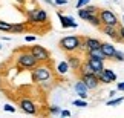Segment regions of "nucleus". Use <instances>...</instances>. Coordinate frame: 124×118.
<instances>
[{
    "instance_id": "1",
    "label": "nucleus",
    "mask_w": 124,
    "mask_h": 118,
    "mask_svg": "<svg viewBox=\"0 0 124 118\" xmlns=\"http://www.w3.org/2000/svg\"><path fill=\"white\" fill-rule=\"evenodd\" d=\"M58 46L61 51H64L66 54H74L83 48V37L78 35H66L58 41Z\"/></svg>"
},
{
    "instance_id": "2",
    "label": "nucleus",
    "mask_w": 124,
    "mask_h": 118,
    "mask_svg": "<svg viewBox=\"0 0 124 118\" xmlns=\"http://www.w3.org/2000/svg\"><path fill=\"white\" fill-rule=\"evenodd\" d=\"M52 78V71L45 63H39L34 69H31V80L34 83H46Z\"/></svg>"
},
{
    "instance_id": "3",
    "label": "nucleus",
    "mask_w": 124,
    "mask_h": 118,
    "mask_svg": "<svg viewBox=\"0 0 124 118\" xmlns=\"http://www.w3.org/2000/svg\"><path fill=\"white\" fill-rule=\"evenodd\" d=\"M16 63H17L18 68L29 71V69H34L35 66L39 64V60L29 52V49H22L20 52H18V55L16 57Z\"/></svg>"
},
{
    "instance_id": "4",
    "label": "nucleus",
    "mask_w": 124,
    "mask_h": 118,
    "mask_svg": "<svg viewBox=\"0 0 124 118\" xmlns=\"http://www.w3.org/2000/svg\"><path fill=\"white\" fill-rule=\"evenodd\" d=\"M26 18H28V23L29 25H43V23H47L49 22V16L45 9L41 8H34L31 11L26 12Z\"/></svg>"
},
{
    "instance_id": "5",
    "label": "nucleus",
    "mask_w": 124,
    "mask_h": 118,
    "mask_svg": "<svg viewBox=\"0 0 124 118\" xmlns=\"http://www.w3.org/2000/svg\"><path fill=\"white\" fill-rule=\"evenodd\" d=\"M28 49H29V52L39 60V63H47V61L51 60V52L40 45H32Z\"/></svg>"
},
{
    "instance_id": "6",
    "label": "nucleus",
    "mask_w": 124,
    "mask_h": 118,
    "mask_svg": "<svg viewBox=\"0 0 124 118\" xmlns=\"http://www.w3.org/2000/svg\"><path fill=\"white\" fill-rule=\"evenodd\" d=\"M98 16H100V20H101V25H110V26L120 25V20H118L116 14L110 11V9H100Z\"/></svg>"
},
{
    "instance_id": "7",
    "label": "nucleus",
    "mask_w": 124,
    "mask_h": 118,
    "mask_svg": "<svg viewBox=\"0 0 124 118\" xmlns=\"http://www.w3.org/2000/svg\"><path fill=\"white\" fill-rule=\"evenodd\" d=\"M18 107H20L22 112H25V114H29V115H35L37 114V106L35 103L31 100V98H20L18 100Z\"/></svg>"
},
{
    "instance_id": "8",
    "label": "nucleus",
    "mask_w": 124,
    "mask_h": 118,
    "mask_svg": "<svg viewBox=\"0 0 124 118\" xmlns=\"http://www.w3.org/2000/svg\"><path fill=\"white\" fill-rule=\"evenodd\" d=\"M80 80L84 81V84L89 87V91H93V89H97L100 86V80L97 77V74H81Z\"/></svg>"
},
{
    "instance_id": "9",
    "label": "nucleus",
    "mask_w": 124,
    "mask_h": 118,
    "mask_svg": "<svg viewBox=\"0 0 124 118\" xmlns=\"http://www.w3.org/2000/svg\"><path fill=\"white\" fill-rule=\"evenodd\" d=\"M100 31H101L103 34H106L107 37H110L112 40L121 41V39H120V32H118V26H110V25H101V26H100Z\"/></svg>"
},
{
    "instance_id": "10",
    "label": "nucleus",
    "mask_w": 124,
    "mask_h": 118,
    "mask_svg": "<svg viewBox=\"0 0 124 118\" xmlns=\"http://www.w3.org/2000/svg\"><path fill=\"white\" fill-rule=\"evenodd\" d=\"M97 77L100 80V83H104V84H109V83H112V81H116V74L113 72V71H110V69H106V68H104L103 72L97 74Z\"/></svg>"
},
{
    "instance_id": "11",
    "label": "nucleus",
    "mask_w": 124,
    "mask_h": 118,
    "mask_svg": "<svg viewBox=\"0 0 124 118\" xmlns=\"http://www.w3.org/2000/svg\"><path fill=\"white\" fill-rule=\"evenodd\" d=\"M101 40L98 39H93V37H83V48L87 51V49H100L101 48Z\"/></svg>"
},
{
    "instance_id": "12",
    "label": "nucleus",
    "mask_w": 124,
    "mask_h": 118,
    "mask_svg": "<svg viewBox=\"0 0 124 118\" xmlns=\"http://www.w3.org/2000/svg\"><path fill=\"white\" fill-rule=\"evenodd\" d=\"M74 89H75V92H77V95H78L80 98H84V100L87 98V91H89V87L84 84L83 80H78V81L75 83Z\"/></svg>"
},
{
    "instance_id": "13",
    "label": "nucleus",
    "mask_w": 124,
    "mask_h": 118,
    "mask_svg": "<svg viewBox=\"0 0 124 118\" xmlns=\"http://www.w3.org/2000/svg\"><path fill=\"white\" fill-rule=\"evenodd\" d=\"M58 18H60V23H61V26H63L64 29H68V28H77L78 26L70 16H63L61 12H58Z\"/></svg>"
},
{
    "instance_id": "14",
    "label": "nucleus",
    "mask_w": 124,
    "mask_h": 118,
    "mask_svg": "<svg viewBox=\"0 0 124 118\" xmlns=\"http://www.w3.org/2000/svg\"><path fill=\"white\" fill-rule=\"evenodd\" d=\"M87 63L93 68L95 74H100L104 71V61L103 60H98V58H92V57H87Z\"/></svg>"
},
{
    "instance_id": "15",
    "label": "nucleus",
    "mask_w": 124,
    "mask_h": 118,
    "mask_svg": "<svg viewBox=\"0 0 124 118\" xmlns=\"http://www.w3.org/2000/svg\"><path fill=\"white\" fill-rule=\"evenodd\" d=\"M101 51L103 54L106 55L107 58H113V55H115V46H113L112 43H107V41H103L101 43Z\"/></svg>"
},
{
    "instance_id": "16",
    "label": "nucleus",
    "mask_w": 124,
    "mask_h": 118,
    "mask_svg": "<svg viewBox=\"0 0 124 118\" xmlns=\"http://www.w3.org/2000/svg\"><path fill=\"white\" fill-rule=\"evenodd\" d=\"M66 61L69 63V68H70V69H74V71H77V72H78L80 66H81V63H83V61L80 60V57H77V55H72V54H69V55H68Z\"/></svg>"
},
{
    "instance_id": "17",
    "label": "nucleus",
    "mask_w": 124,
    "mask_h": 118,
    "mask_svg": "<svg viewBox=\"0 0 124 118\" xmlns=\"http://www.w3.org/2000/svg\"><path fill=\"white\" fill-rule=\"evenodd\" d=\"M11 32H14V34H25V32H29V23L28 22H25V23H14Z\"/></svg>"
},
{
    "instance_id": "18",
    "label": "nucleus",
    "mask_w": 124,
    "mask_h": 118,
    "mask_svg": "<svg viewBox=\"0 0 124 118\" xmlns=\"http://www.w3.org/2000/svg\"><path fill=\"white\" fill-rule=\"evenodd\" d=\"M86 57H92V58H98V60H107V57L103 54L101 48L100 49H87L86 51Z\"/></svg>"
},
{
    "instance_id": "19",
    "label": "nucleus",
    "mask_w": 124,
    "mask_h": 118,
    "mask_svg": "<svg viewBox=\"0 0 124 118\" xmlns=\"http://www.w3.org/2000/svg\"><path fill=\"white\" fill-rule=\"evenodd\" d=\"M86 22L90 23V25L95 26V28H100V26H101V20H100V16H98V14H90L89 18Z\"/></svg>"
},
{
    "instance_id": "20",
    "label": "nucleus",
    "mask_w": 124,
    "mask_h": 118,
    "mask_svg": "<svg viewBox=\"0 0 124 118\" xmlns=\"http://www.w3.org/2000/svg\"><path fill=\"white\" fill-rule=\"evenodd\" d=\"M69 69L70 68H69V63H68V61H60L58 66H57V72H58L60 75H64Z\"/></svg>"
},
{
    "instance_id": "21",
    "label": "nucleus",
    "mask_w": 124,
    "mask_h": 118,
    "mask_svg": "<svg viewBox=\"0 0 124 118\" xmlns=\"http://www.w3.org/2000/svg\"><path fill=\"white\" fill-rule=\"evenodd\" d=\"M11 29H12L11 23H8L5 20H0V31H2V32H11Z\"/></svg>"
},
{
    "instance_id": "22",
    "label": "nucleus",
    "mask_w": 124,
    "mask_h": 118,
    "mask_svg": "<svg viewBox=\"0 0 124 118\" xmlns=\"http://www.w3.org/2000/svg\"><path fill=\"white\" fill-rule=\"evenodd\" d=\"M123 101H124V97H120V98H115V100H109L106 104L107 106H116V104H121Z\"/></svg>"
},
{
    "instance_id": "23",
    "label": "nucleus",
    "mask_w": 124,
    "mask_h": 118,
    "mask_svg": "<svg viewBox=\"0 0 124 118\" xmlns=\"http://www.w3.org/2000/svg\"><path fill=\"white\" fill-rule=\"evenodd\" d=\"M72 104L77 106V107H86V106H87V101H86L84 98H80V100H75Z\"/></svg>"
},
{
    "instance_id": "24",
    "label": "nucleus",
    "mask_w": 124,
    "mask_h": 118,
    "mask_svg": "<svg viewBox=\"0 0 124 118\" xmlns=\"http://www.w3.org/2000/svg\"><path fill=\"white\" fill-rule=\"evenodd\" d=\"M113 60H116V61H124V52H121V51H115Z\"/></svg>"
},
{
    "instance_id": "25",
    "label": "nucleus",
    "mask_w": 124,
    "mask_h": 118,
    "mask_svg": "<svg viewBox=\"0 0 124 118\" xmlns=\"http://www.w3.org/2000/svg\"><path fill=\"white\" fill-rule=\"evenodd\" d=\"M3 110H6V112H11V114H14V112H16V107H14L12 104H5V106H3Z\"/></svg>"
},
{
    "instance_id": "26",
    "label": "nucleus",
    "mask_w": 124,
    "mask_h": 118,
    "mask_svg": "<svg viewBox=\"0 0 124 118\" xmlns=\"http://www.w3.org/2000/svg\"><path fill=\"white\" fill-rule=\"evenodd\" d=\"M89 2H90V0H78V2H77V9L86 6V5H89Z\"/></svg>"
},
{
    "instance_id": "27",
    "label": "nucleus",
    "mask_w": 124,
    "mask_h": 118,
    "mask_svg": "<svg viewBox=\"0 0 124 118\" xmlns=\"http://www.w3.org/2000/svg\"><path fill=\"white\" fill-rule=\"evenodd\" d=\"M49 112L55 115V114H60V112H61V109H60L58 106H51V107H49Z\"/></svg>"
},
{
    "instance_id": "28",
    "label": "nucleus",
    "mask_w": 124,
    "mask_h": 118,
    "mask_svg": "<svg viewBox=\"0 0 124 118\" xmlns=\"http://www.w3.org/2000/svg\"><path fill=\"white\" fill-rule=\"evenodd\" d=\"M118 32H120V39H121V41H124V26H120V25H118Z\"/></svg>"
},
{
    "instance_id": "29",
    "label": "nucleus",
    "mask_w": 124,
    "mask_h": 118,
    "mask_svg": "<svg viewBox=\"0 0 124 118\" xmlns=\"http://www.w3.org/2000/svg\"><path fill=\"white\" fill-rule=\"evenodd\" d=\"M35 39H37V37H35V35H29V34H28V35L25 37V40L28 41V43H29V41H34Z\"/></svg>"
},
{
    "instance_id": "30",
    "label": "nucleus",
    "mask_w": 124,
    "mask_h": 118,
    "mask_svg": "<svg viewBox=\"0 0 124 118\" xmlns=\"http://www.w3.org/2000/svg\"><path fill=\"white\" fill-rule=\"evenodd\" d=\"M55 5H68V0H54Z\"/></svg>"
},
{
    "instance_id": "31",
    "label": "nucleus",
    "mask_w": 124,
    "mask_h": 118,
    "mask_svg": "<svg viewBox=\"0 0 124 118\" xmlns=\"http://www.w3.org/2000/svg\"><path fill=\"white\" fill-rule=\"evenodd\" d=\"M60 115H61V117H70V112H69V110H61Z\"/></svg>"
},
{
    "instance_id": "32",
    "label": "nucleus",
    "mask_w": 124,
    "mask_h": 118,
    "mask_svg": "<svg viewBox=\"0 0 124 118\" xmlns=\"http://www.w3.org/2000/svg\"><path fill=\"white\" fill-rule=\"evenodd\" d=\"M116 89H118V91H124V81L118 83V84H116Z\"/></svg>"
},
{
    "instance_id": "33",
    "label": "nucleus",
    "mask_w": 124,
    "mask_h": 118,
    "mask_svg": "<svg viewBox=\"0 0 124 118\" xmlns=\"http://www.w3.org/2000/svg\"><path fill=\"white\" fill-rule=\"evenodd\" d=\"M45 2H46L47 5H55V3H54V0H45Z\"/></svg>"
},
{
    "instance_id": "34",
    "label": "nucleus",
    "mask_w": 124,
    "mask_h": 118,
    "mask_svg": "<svg viewBox=\"0 0 124 118\" xmlns=\"http://www.w3.org/2000/svg\"><path fill=\"white\" fill-rule=\"evenodd\" d=\"M16 2H17V3H20V5H23V3L26 2V0H16Z\"/></svg>"
},
{
    "instance_id": "35",
    "label": "nucleus",
    "mask_w": 124,
    "mask_h": 118,
    "mask_svg": "<svg viewBox=\"0 0 124 118\" xmlns=\"http://www.w3.org/2000/svg\"><path fill=\"white\" fill-rule=\"evenodd\" d=\"M0 86H2V77H0Z\"/></svg>"
},
{
    "instance_id": "36",
    "label": "nucleus",
    "mask_w": 124,
    "mask_h": 118,
    "mask_svg": "<svg viewBox=\"0 0 124 118\" xmlns=\"http://www.w3.org/2000/svg\"><path fill=\"white\" fill-rule=\"evenodd\" d=\"M123 23H124V16H123Z\"/></svg>"
},
{
    "instance_id": "37",
    "label": "nucleus",
    "mask_w": 124,
    "mask_h": 118,
    "mask_svg": "<svg viewBox=\"0 0 124 118\" xmlns=\"http://www.w3.org/2000/svg\"><path fill=\"white\" fill-rule=\"evenodd\" d=\"M0 49H2V45H0Z\"/></svg>"
},
{
    "instance_id": "38",
    "label": "nucleus",
    "mask_w": 124,
    "mask_h": 118,
    "mask_svg": "<svg viewBox=\"0 0 124 118\" xmlns=\"http://www.w3.org/2000/svg\"><path fill=\"white\" fill-rule=\"evenodd\" d=\"M115 2H118V0H115Z\"/></svg>"
}]
</instances>
